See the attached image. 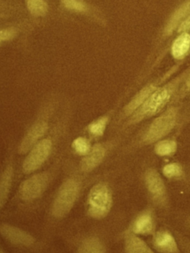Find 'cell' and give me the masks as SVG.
I'll return each mask as SVG.
<instances>
[{
	"label": "cell",
	"instance_id": "obj_1",
	"mask_svg": "<svg viewBox=\"0 0 190 253\" xmlns=\"http://www.w3.org/2000/svg\"><path fill=\"white\" fill-rule=\"evenodd\" d=\"M180 80H175L154 90L143 103L131 115L127 125L139 124L141 121L152 118L160 113L172 100L178 90Z\"/></svg>",
	"mask_w": 190,
	"mask_h": 253
},
{
	"label": "cell",
	"instance_id": "obj_2",
	"mask_svg": "<svg viewBox=\"0 0 190 253\" xmlns=\"http://www.w3.org/2000/svg\"><path fill=\"white\" fill-rule=\"evenodd\" d=\"M178 121V108H169L153 120L142 134L140 143L146 146L164 139L176 126Z\"/></svg>",
	"mask_w": 190,
	"mask_h": 253
},
{
	"label": "cell",
	"instance_id": "obj_3",
	"mask_svg": "<svg viewBox=\"0 0 190 253\" xmlns=\"http://www.w3.org/2000/svg\"><path fill=\"white\" fill-rule=\"evenodd\" d=\"M112 204V193L110 188L105 183L95 184L88 196V214L98 220L104 218L111 211Z\"/></svg>",
	"mask_w": 190,
	"mask_h": 253
},
{
	"label": "cell",
	"instance_id": "obj_4",
	"mask_svg": "<svg viewBox=\"0 0 190 253\" xmlns=\"http://www.w3.org/2000/svg\"><path fill=\"white\" fill-rule=\"evenodd\" d=\"M80 189V183L74 179H69L62 185L52 207V214L55 217L61 218L69 212Z\"/></svg>",
	"mask_w": 190,
	"mask_h": 253
},
{
	"label": "cell",
	"instance_id": "obj_5",
	"mask_svg": "<svg viewBox=\"0 0 190 253\" xmlns=\"http://www.w3.org/2000/svg\"><path fill=\"white\" fill-rule=\"evenodd\" d=\"M144 184L153 201L161 206L168 202L167 189L164 180L155 169L149 168L143 175Z\"/></svg>",
	"mask_w": 190,
	"mask_h": 253
},
{
	"label": "cell",
	"instance_id": "obj_6",
	"mask_svg": "<svg viewBox=\"0 0 190 253\" xmlns=\"http://www.w3.org/2000/svg\"><path fill=\"white\" fill-rule=\"evenodd\" d=\"M51 148L52 143L50 139H45L34 146L23 162V172L29 174L38 169L48 158Z\"/></svg>",
	"mask_w": 190,
	"mask_h": 253
},
{
	"label": "cell",
	"instance_id": "obj_7",
	"mask_svg": "<svg viewBox=\"0 0 190 253\" xmlns=\"http://www.w3.org/2000/svg\"><path fill=\"white\" fill-rule=\"evenodd\" d=\"M47 173H40L25 180L19 188V195L24 201H33L43 195L48 184Z\"/></svg>",
	"mask_w": 190,
	"mask_h": 253
},
{
	"label": "cell",
	"instance_id": "obj_8",
	"mask_svg": "<svg viewBox=\"0 0 190 253\" xmlns=\"http://www.w3.org/2000/svg\"><path fill=\"white\" fill-rule=\"evenodd\" d=\"M130 229L136 235H153L155 232V218L152 210L147 209L139 213L132 221Z\"/></svg>",
	"mask_w": 190,
	"mask_h": 253
},
{
	"label": "cell",
	"instance_id": "obj_9",
	"mask_svg": "<svg viewBox=\"0 0 190 253\" xmlns=\"http://www.w3.org/2000/svg\"><path fill=\"white\" fill-rule=\"evenodd\" d=\"M152 235L153 247L158 253H178L181 252L176 240L169 231L160 229L154 232Z\"/></svg>",
	"mask_w": 190,
	"mask_h": 253
},
{
	"label": "cell",
	"instance_id": "obj_10",
	"mask_svg": "<svg viewBox=\"0 0 190 253\" xmlns=\"http://www.w3.org/2000/svg\"><path fill=\"white\" fill-rule=\"evenodd\" d=\"M0 233L7 241L16 245L30 246L34 242V238L30 234L10 225H1Z\"/></svg>",
	"mask_w": 190,
	"mask_h": 253
},
{
	"label": "cell",
	"instance_id": "obj_11",
	"mask_svg": "<svg viewBox=\"0 0 190 253\" xmlns=\"http://www.w3.org/2000/svg\"><path fill=\"white\" fill-rule=\"evenodd\" d=\"M158 88L157 84H151L146 86L142 88L141 91H138L132 100L126 104V106L123 108L122 111L121 118L122 119H126L129 118L142 103L145 100L149 97L150 94Z\"/></svg>",
	"mask_w": 190,
	"mask_h": 253
},
{
	"label": "cell",
	"instance_id": "obj_12",
	"mask_svg": "<svg viewBox=\"0 0 190 253\" xmlns=\"http://www.w3.org/2000/svg\"><path fill=\"white\" fill-rule=\"evenodd\" d=\"M48 129V124L46 122H40L34 124L30 128L26 135L24 137L19 148V154H25L34 147L40 137L44 135Z\"/></svg>",
	"mask_w": 190,
	"mask_h": 253
},
{
	"label": "cell",
	"instance_id": "obj_13",
	"mask_svg": "<svg viewBox=\"0 0 190 253\" xmlns=\"http://www.w3.org/2000/svg\"><path fill=\"white\" fill-rule=\"evenodd\" d=\"M106 150L101 144H96L92 147L87 155L80 163V168L82 171L89 172L98 167L103 161Z\"/></svg>",
	"mask_w": 190,
	"mask_h": 253
},
{
	"label": "cell",
	"instance_id": "obj_14",
	"mask_svg": "<svg viewBox=\"0 0 190 253\" xmlns=\"http://www.w3.org/2000/svg\"><path fill=\"white\" fill-rule=\"evenodd\" d=\"M125 252L127 253H154V250L138 235L129 231L125 237Z\"/></svg>",
	"mask_w": 190,
	"mask_h": 253
},
{
	"label": "cell",
	"instance_id": "obj_15",
	"mask_svg": "<svg viewBox=\"0 0 190 253\" xmlns=\"http://www.w3.org/2000/svg\"><path fill=\"white\" fill-rule=\"evenodd\" d=\"M190 14V1L183 4L179 8L176 10L169 19L167 25L164 29V35L169 36L173 31L178 27V25L185 17Z\"/></svg>",
	"mask_w": 190,
	"mask_h": 253
},
{
	"label": "cell",
	"instance_id": "obj_16",
	"mask_svg": "<svg viewBox=\"0 0 190 253\" xmlns=\"http://www.w3.org/2000/svg\"><path fill=\"white\" fill-rule=\"evenodd\" d=\"M13 174V167L8 166L0 177V209L4 206L7 201L11 186Z\"/></svg>",
	"mask_w": 190,
	"mask_h": 253
},
{
	"label": "cell",
	"instance_id": "obj_17",
	"mask_svg": "<svg viewBox=\"0 0 190 253\" xmlns=\"http://www.w3.org/2000/svg\"><path fill=\"white\" fill-rule=\"evenodd\" d=\"M178 150V143L172 139H162L155 143L154 152L159 157L173 156Z\"/></svg>",
	"mask_w": 190,
	"mask_h": 253
},
{
	"label": "cell",
	"instance_id": "obj_18",
	"mask_svg": "<svg viewBox=\"0 0 190 253\" xmlns=\"http://www.w3.org/2000/svg\"><path fill=\"white\" fill-rule=\"evenodd\" d=\"M190 49V35L184 33L178 37L172 46V54L175 58L184 57Z\"/></svg>",
	"mask_w": 190,
	"mask_h": 253
},
{
	"label": "cell",
	"instance_id": "obj_19",
	"mask_svg": "<svg viewBox=\"0 0 190 253\" xmlns=\"http://www.w3.org/2000/svg\"><path fill=\"white\" fill-rule=\"evenodd\" d=\"M80 253H103L105 247L99 238L92 237L84 240L78 250Z\"/></svg>",
	"mask_w": 190,
	"mask_h": 253
},
{
	"label": "cell",
	"instance_id": "obj_20",
	"mask_svg": "<svg viewBox=\"0 0 190 253\" xmlns=\"http://www.w3.org/2000/svg\"><path fill=\"white\" fill-rule=\"evenodd\" d=\"M108 118L106 116L100 117L95 120L88 126V131L92 135L95 137H101L103 135L107 125H108Z\"/></svg>",
	"mask_w": 190,
	"mask_h": 253
},
{
	"label": "cell",
	"instance_id": "obj_21",
	"mask_svg": "<svg viewBox=\"0 0 190 253\" xmlns=\"http://www.w3.org/2000/svg\"><path fill=\"white\" fill-rule=\"evenodd\" d=\"M162 173L166 178L179 179L184 175V169L179 163H170L163 167Z\"/></svg>",
	"mask_w": 190,
	"mask_h": 253
},
{
	"label": "cell",
	"instance_id": "obj_22",
	"mask_svg": "<svg viewBox=\"0 0 190 253\" xmlns=\"http://www.w3.org/2000/svg\"><path fill=\"white\" fill-rule=\"evenodd\" d=\"M30 12L34 16H43L47 13L48 5L43 0H26Z\"/></svg>",
	"mask_w": 190,
	"mask_h": 253
},
{
	"label": "cell",
	"instance_id": "obj_23",
	"mask_svg": "<svg viewBox=\"0 0 190 253\" xmlns=\"http://www.w3.org/2000/svg\"><path fill=\"white\" fill-rule=\"evenodd\" d=\"M74 151L80 155H86L91 150V143L86 137H80L75 139L72 143Z\"/></svg>",
	"mask_w": 190,
	"mask_h": 253
},
{
	"label": "cell",
	"instance_id": "obj_24",
	"mask_svg": "<svg viewBox=\"0 0 190 253\" xmlns=\"http://www.w3.org/2000/svg\"><path fill=\"white\" fill-rule=\"evenodd\" d=\"M62 2L65 8L68 9L80 11V12L86 11V5L80 0H62Z\"/></svg>",
	"mask_w": 190,
	"mask_h": 253
},
{
	"label": "cell",
	"instance_id": "obj_25",
	"mask_svg": "<svg viewBox=\"0 0 190 253\" xmlns=\"http://www.w3.org/2000/svg\"><path fill=\"white\" fill-rule=\"evenodd\" d=\"M16 35V30L13 29H4V30L0 31V43L4 41L13 39Z\"/></svg>",
	"mask_w": 190,
	"mask_h": 253
},
{
	"label": "cell",
	"instance_id": "obj_26",
	"mask_svg": "<svg viewBox=\"0 0 190 253\" xmlns=\"http://www.w3.org/2000/svg\"><path fill=\"white\" fill-rule=\"evenodd\" d=\"M189 30H190V16L187 20L183 21L178 28V32H185Z\"/></svg>",
	"mask_w": 190,
	"mask_h": 253
},
{
	"label": "cell",
	"instance_id": "obj_27",
	"mask_svg": "<svg viewBox=\"0 0 190 253\" xmlns=\"http://www.w3.org/2000/svg\"><path fill=\"white\" fill-rule=\"evenodd\" d=\"M189 91H190V76L189 77L187 82H186L185 86H184V89L181 91V97H183V96H184L186 93L188 92Z\"/></svg>",
	"mask_w": 190,
	"mask_h": 253
},
{
	"label": "cell",
	"instance_id": "obj_28",
	"mask_svg": "<svg viewBox=\"0 0 190 253\" xmlns=\"http://www.w3.org/2000/svg\"><path fill=\"white\" fill-rule=\"evenodd\" d=\"M4 253V251H3V250H1V248H0V253Z\"/></svg>",
	"mask_w": 190,
	"mask_h": 253
}]
</instances>
